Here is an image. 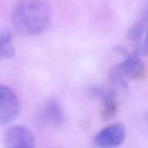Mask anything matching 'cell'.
I'll use <instances>...</instances> for the list:
<instances>
[{
    "label": "cell",
    "mask_w": 148,
    "mask_h": 148,
    "mask_svg": "<svg viewBox=\"0 0 148 148\" xmlns=\"http://www.w3.org/2000/svg\"><path fill=\"white\" fill-rule=\"evenodd\" d=\"M51 8L46 0H18L12 10L13 25L22 33L37 35L51 20Z\"/></svg>",
    "instance_id": "cell-1"
},
{
    "label": "cell",
    "mask_w": 148,
    "mask_h": 148,
    "mask_svg": "<svg viewBox=\"0 0 148 148\" xmlns=\"http://www.w3.org/2000/svg\"><path fill=\"white\" fill-rule=\"evenodd\" d=\"M145 72L143 62L137 57H130L110 69L109 81L111 85L127 89L129 82L142 78Z\"/></svg>",
    "instance_id": "cell-2"
},
{
    "label": "cell",
    "mask_w": 148,
    "mask_h": 148,
    "mask_svg": "<svg viewBox=\"0 0 148 148\" xmlns=\"http://www.w3.org/2000/svg\"><path fill=\"white\" fill-rule=\"evenodd\" d=\"M19 113V101L15 92L8 86L0 88V124L12 122Z\"/></svg>",
    "instance_id": "cell-3"
},
{
    "label": "cell",
    "mask_w": 148,
    "mask_h": 148,
    "mask_svg": "<svg viewBox=\"0 0 148 148\" xmlns=\"http://www.w3.org/2000/svg\"><path fill=\"white\" fill-rule=\"evenodd\" d=\"M3 142L7 148H31L36 145V139L33 133L27 127L14 126L4 132Z\"/></svg>",
    "instance_id": "cell-4"
},
{
    "label": "cell",
    "mask_w": 148,
    "mask_h": 148,
    "mask_svg": "<svg viewBox=\"0 0 148 148\" xmlns=\"http://www.w3.org/2000/svg\"><path fill=\"white\" fill-rule=\"evenodd\" d=\"M126 137V128L121 124H114L98 132L93 139V145L97 147H116L125 141Z\"/></svg>",
    "instance_id": "cell-5"
},
{
    "label": "cell",
    "mask_w": 148,
    "mask_h": 148,
    "mask_svg": "<svg viewBox=\"0 0 148 148\" xmlns=\"http://www.w3.org/2000/svg\"><path fill=\"white\" fill-rule=\"evenodd\" d=\"M65 114L61 105L55 101L45 104L38 115V121L43 128L56 129L63 125Z\"/></svg>",
    "instance_id": "cell-6"
},
{
    "label": "cell",
    "mask_w": 148,
    "mask_h": 148,
    "mask_svg": "<svg viewBox=\"0 0 148 148\" xmlns=\"http://www.w3.org/2000/svg\"><path fill=\"white\" fill-rule=\"evenodd\" d=\"M12 36L8 29H2L0 34L1 57L3 59L11 58L15 55V49L12 46Z\"/></svg>",
    "instance_id": "cell-7"
},
{
    "label": "cell",
    "mask_w": 148,
    "mask_h": 148,
    "mask_svg": "<svg viewBox=\"0 0 148 148\" xmlns=\"http://www.w3.org/2000/svg\"><path fill=\"white\" fill-rule=\"evenodd\" d=\"M144 31V25L142 23H135L128 30V37L131 41H137L140 38Z\"/></svg>",
    "instance_id": "cell-8"
},
{
    "label": "cell",
    "mask_w": 148,
    "mask_h": 148,
    "mask_svg": "<svg viewBox=\"0 0 148 148\" xmlns=\"http://www.w3.org/2000/svg\"><path fill=\"white\" fill-rule=\"evenodd\" d=\"M140 52L141 54L143 55H146L148 56V29L147 32V35H146V38H145V41L141 46V49H140Z\"/></svg>",
    "instance_id": "cell-9"
}]
</instances>
